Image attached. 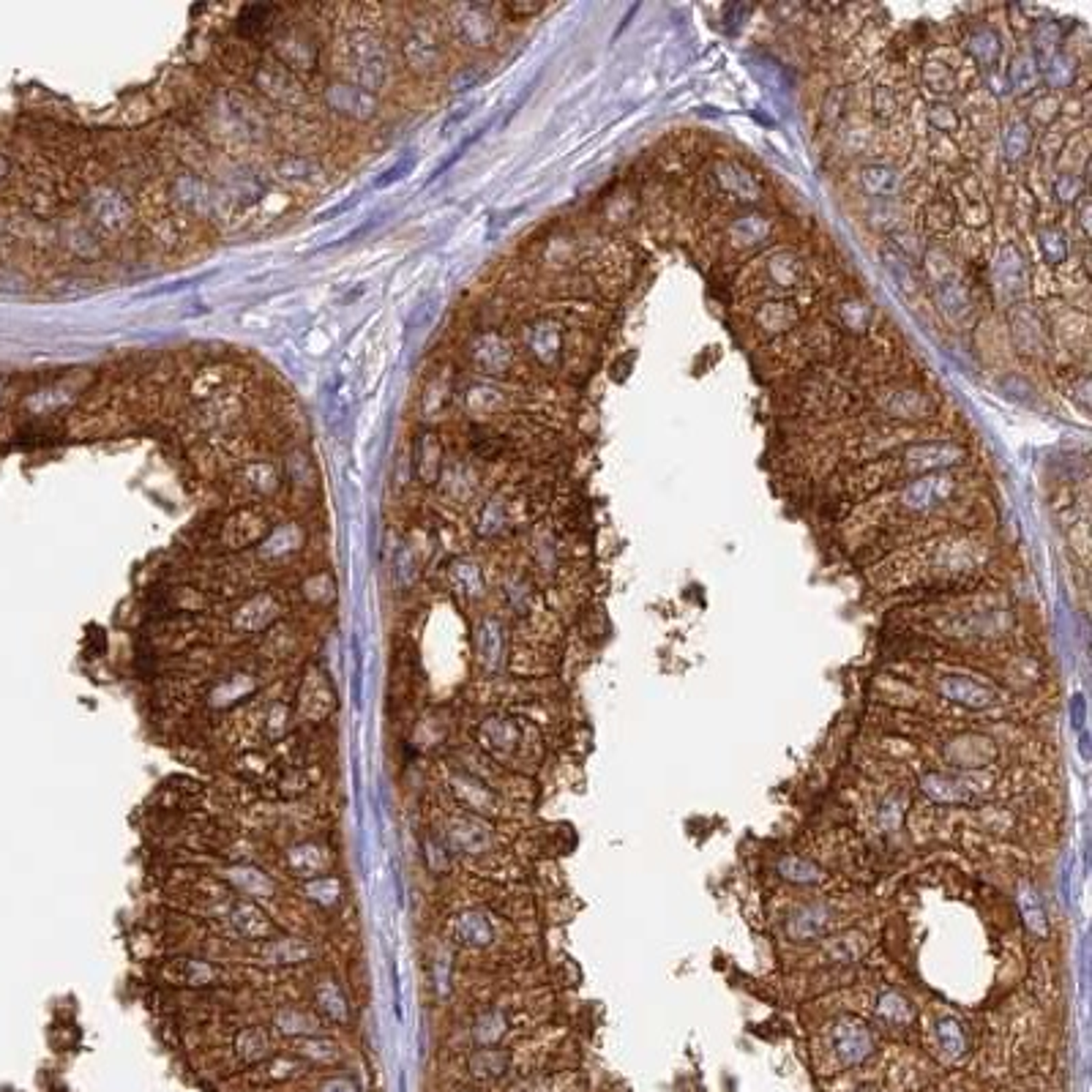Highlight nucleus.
<instances>
[{"instance_id": "30", "label": "nucleus", "mask_w": 1092, "mask_h": 1092, "mask_svg": "<svg viewBox=\"0 0 1092 1092\" xmlns=\"http://www.w3.org/2000/svg\"><path fill=\"white\" fill-rule=\"evenodd\" d=\"M937 304L942 306V311L948 314V317H964V314L969 311V293H967V287L962 281H956V279H950V281H942L939 287H937Z\"/></svg>"}, {"instance_id": "29", "label": "nucleus", "mask_w": 1092, "mask_h": 1092, "mask_svg": "<svg viewBox=\"0 0 1092 1092\" xmlns=\"http://www.w3.org/2000/svg\"><path fill=\"white\" fill-rule=\"evenodd\" d=\"M1005 80H1008V85L1013 87V91H1019V94L1035 91L1038 82H1041V69L1035 63V57H1032V55H1019L1011 63Z\"/></svg>"}, {"instance_id": "53", "label": "nucleus", "mask_w": 1092, "mask_h": 1092, "mask_svg": "<svg viewBox=\"0 0 1092 1092\" xmlns=\"http://www.w3.org/2000/svg\"><path fill=\"white\" fill-rule=\"evenodd\" d=\"M287 708L284 705H276L271 713H268V721H265V727H268V735L271 738H279L281 732H284V721H287Z\"/></svg>"}, {"instance_id": "43", "label": "nucleus", "mask_w": 1092, "mask_h": 1092, "mask_svg": "<svg viewBox=\"0 0 1092 1092\" xmlns=\"http://www.w3.org/2000/svg\"><path fill=\"white\" fill-rule=\"evenodd\" d=\"M1084 191V181L1076 172H1059L1054 178V194L1059 202H1076Z\"/></svg>"}, {"instance_id": "4", "label": "nucleus", "mask_w": 1092, "mask_h": 1092, "mask_svg": "<svg viewBox=\"0 0 1092 1092\" xmlns=\"http://www.w3.org/2000/svg\"><path fill=\"white\" fill-rule=\"evenodd\" d=\"M945 759L962 770L983 768L994 759V743L983 735H962L945 745Z\"/></svg>"}, {"instance_id": "47", "label": "nucleus", "mask_w": 1092, "mask_h": 1092, "mask_svg": "<svg viewBox=\"0 0 1092 1092\" xmlns=\"http://www.w3.org/2000/svg\"><path fill=\"white\" fill-rule=\"evenodd\" d=\"M929 121L942 134H953L956 129H959L962 118H959V112H956L953 107H948V104H934V107L929 110Z\"/></svg>"}, {"instance_id": "15", "label": "nucleus", "mask_w": 1092, "mask_h": 1092, "mask_svg": "<svg viewBox=\"0 0 1092 1092\" xmlns=\"http://www.w3.org/2000/svg\"><path fill=\"white\" fill-rule=\"evenodd\" d=\"M937 1046H939V1052L945 1054V1059L959 1062L969 1052L967 1027L959 1019H953V1016H942V1019L937 1022Z\"/></svg>"}, {"instance_id": "50", "label": "nucleus", "mask_w": 1092, "mask_h": 1092, "mask_svg": "<svg viewBox=\"0 0 1092 1092\" xmlns=\"http://www.w3.org/2000/svg\"><path fill=\"white\" fill-rule=\"evenodd\" d=\"M872 107H874V112H877L879 118H890V115L899 112V99H896V91H893V87H888V85L874 87Z\"/></svg>"}, {"instance_id": "17", "label": "nucleus", "mask_w": 1092, "mask_h": 1092, "mask_svg": "<svg viewBox=\"0 0 1092 1092\" xmlns=\"http://www.w3.org/2000/svg\"><path fill=\"white\" fill-rule=\"evenodd\" d=\"M287 866L295 877L311 879L328 866V855H325V849L317 847V844H298L287 852Z\"/></svg>"}, {"instance_id": "27", "label": "nucleus", "mask_w": 1092, "mask_h": 1092, "mask_svg": "<svg viewBox=\"0 0 1092 1092\" xmlns=\"http://www.w3.org/2000/svg\"><path fill=\"white\" fill-rule=\"evenodd\" d=\"M505 1029H508L505 1013L492 1008V1011L481 1013L475 1019V1024H473V1041L478 1046H484V1049H489V1046H495L505 1035Z\"/></svg>"}, {"instance_id": "5", "label": "nucleus", "mask_w": 1092, "mask_h": 1092, "mask_svg": "<svg viewBox=\"0 0 1092 1092\" xmlns=\"http://www.w3.org/2000/svg\"><path fill=\"white\" fill-rule=\"evenodd\" d=\"M833 912L828 904H805L787 918V937L795 942L817 939L830 929Z\"/></svg>"}, {"instance_id": "1", "label": "nucleus", "mask_w": 1092, "mask_h": 1092, "mask_svg": "<svg viewBox=\"0 0 1092 1092\" xmlns=\"http://www.w3.org/2000/svg\"><path fill=\"white\" fill-rule=\"evenodd\" d=\"M956 492V478L948 473H929L904 481L899 492V505L909 514H932L934 508L945 505Z\"/></svg>"}, {"instance_id": "28", "label": "nucleus", "mask_w": 1092, "mask_h": 1092, "mask_svg": "<svg viewBox=\"0 0 1092 1092\" xmlns=\"http://www.w3.org/2000/svg\"><path fill=\"white\" fill-rule=\"evenodd\" d=\"M262 956H265V962L284 967V964H298V962L311 959V948L304 939H276L265 948Z\"/></svg>"}, {"instance_id": "12", "label": "nucleus", "mask_w": 1092, "mask_h": 1092, "mask_svg": "<svg viewBox=\"0 0 1092 1092\" xmlns=\"http://www.w3.org/2000/svg\"><path fill=\"white\" fill-rule=\"evenodd\" d=\"M503 650H505L503 625L495 618H486L481 625H478V661H481L489 672H495L503 664Z\"/></svg>"}, {"instance_id": "44", "label": "nucleus", "mask_w": 1092, "mask_h": 1092, "mask_svg": "<svg viewBox=\"0 0 1092 1092\" xmlns=\"http://www.w3.org/2000/svg\"><path fill=\"white\" fill-rule=\"evenodd\" d=\"M175 969L181 972V983H189V986H205V983H211L214 975H216L214 967L202 964V962H178Z\"/></svg>"}, {"instance_id": "18", "label": "nucleus", "mask_w": 1092, "mask_h": 1092, "mask_svg": "<svg viewBox=\"0 0 1092 1092\" xmlns=\"http://www.w3.org/2000/svg\"><path fill=\"white\" fill-rule=\"evenodd\" d=\"M768 232H770V221H768V216H762V214H749V216H740V219H735L729 224V241L735 244V246H759L762 241H765L768 238Z\"/></svg>"}, {"instance_id": "45", "label": "nucleus", "mask_w": 1092, "mask_h": 1092, "mask_svg": "<svg viewBox=\"0 0 1092 1092\" xmlns=\"http://www.w3.org/2000/svg\"><path fill=\"white\" fill-rule=\"evenodd\" d=\"M842 320L849 331H866L872 323V309L860 301H847L842 304Z\"/></svg>"}, {"instance_id": "9", "label": "nucleus", "mask_w": 1092, "mask_h": 1092, "mask_svg": "<svg viewBox=\"0 0 1092 1092\" xmlns=\"http://www.w3.org/2000/svg\"><path fill=\"white\" fill-rule=\"evenodd\" d=\"M882 410L893 418H926L934 413V401L918 388H896L890 394H882Z\"/></svg>"}, {"instance_id": "20", "label": "nucleus", "mask_w": 1092, "mask_h": 1092, "mask_svg": "<svg viewBox=\"0 0 1092 1092\" xmlns=\"http://www.w3.org/2000/svg\"><path fill=\"white\" fill-rule=\"evenodd\" d=\"M779 874L792 882V885H822L825 882V872L819 869L814 860H805L798 855H789L779 860Z\"/></svg>"}, {"instance_id": "14", "label": "nucleus", "mask_w": 1092, "mask_h": 1092, "mask_svg": "<svg viewBox=\"0 0 1092 1092\" xmlns=\"http://www.w3.org/2000/svg\"><path fill=\"white\" fill-rule=\"evenodd\" d=\"M519 738H522V732H519L516 721H511V718H505V715H492L481 724V740L489 745L492 751H500V754L514 751L519 745Z\"/></svg>"}, {"instance_id": "10", "label": "nucleus", "mask_w": 1092, "mask_h": 1092, "mask_svg": "<svg viewBox=\"0 0 1092 1092\" xmlns=\"http://www.w3.org/2000/svg\"><path fill=\"white\" fill-rule=\"evenodd\" d=\"M994 279L1005 295H1022L1027 287V265L1016 246H1005L994 262Z\"/></svg>"}, {"instance_id": "13", "label": "nucleus", "mask_w": 1092, "mask_h": 1092, "mask_svg": "<svg viewBox=\"0 0 1092 1092\" xmlns=\"http://www.w3.org/2000/svg\"><path fill=\"white\" fill-rule=\"evenodd\" d=\"M860 184L872 197H896L902 191V172L890 164H869L860 170Z\"/></svg>"}, {"instance_id": "35", "label": "nucleus", "mask_w": 1092, "mask_h": 1092, "mask_svg": "<svg viewBox=\"0 0 1092 1092\" xmlns=\"http://www.w3.org/2000/svg\"><path fill=\"white\" fill-rule=\"evenodd\" d=\"M276 1027L284 1032V1035H301V1038H314L320 1032L317 1019H311L309 1013L293 1011V1008H284V1011L276 1013Z\"/></svg>"}, {"instance_id": "26", "label": "nucleus", "mask_w": 1092, "mask_h": 1092, "mask_svg": "<svg viewBox=\"0 0 1092 1092\" xmlns=\"http://www.w3.org/2000/svg\"><path fill=\"white\" fill-rule=\"evenodd\" d=\"M907 803H909V798H907L904 789H893L890 795L882 798L879 805H877V822H879V828L888 830V833L899 830L902 822H904Z\"/></svg>"}, {"instance_id": "37", "label": "nucleus", "mask_w": 1092, "mask_h": 1092, "mask_svg": "<svg viewBox=\"0 0 1092 1092\" xmlns=\"http://www.w3.org/2000/svg\"><path fill=\"white\" fill-rule=\"evenodd\" d=\"M254 688H257V680H254L251 675H235L232 680L221 683L216 688V691L211 694V702L216 708H227V705H232V702L249 697Z\"/></svg>"}, {"instance_id": "41", "label": "nucleus", "mask_w": 1092, "mask_h": 1092, "mask_svg": "<svg viewBox=\"0 0 1092 1092\" xmlns=\"http://www.w3.org/2000/svg\"><path fill=\"white\" fill-rule=\"evenodd\" d=\"M306 896H309V899L317 902V904H323V907H331V904H336V902H339V896H341V885H339V879H334V877L309 879V882H306Z\"/></svg>"}, {"instance_id": "2", "label": "nucleus", "mask_w": 1092, "mask_h": 1092, "mask_svg": "<svg viewBox=\"0 0 1092 1092\" xmlns=\"http://www.w3.org/2000/svg\"><path fill=\"white\" fill-rule=\"evenodd\" d=\"M830 1041L833 1052L844 1065H860L874 1054V1035L866 1022L858 1016H842L839 1022L830 1027Z\"/></svg>"}, {"instance_id": "11", "label": "nucleus", "mask_w": 1092, "mask_h": 1092, "mask_svg": "<svg viewBox=\"0 0 1092 1092\" xmlns=\"http://www.w3.org/2000/svg\"><path fill=\"white\" fill-rule=\"evenodd\" d=\"M454 932H456V939L462 942V945H470V948H484V945H489L492 939H495L492 920L484 915L481 909H465V912H462V915L456 918Z\"/></svg>"}, {"instance_id": "22", "label": "nucleus", "mask_w": 1092, "mask_h": 1092, "mask_svg": "<svg viewBox=\"0 0 1092 1092\" xmlns=\"http://www.w3.org/2000/svg\"><path fill=\"white\" fill-rule=\"evenodd\" d=\"M1032 148V126L1027 121H1011L1002 131V156L1008 161H1022L1027 159Z\"/></svg>"}, {"instance_id": "21", "label": "nucleus", "mask_w": 1092, "mask_h": 1092, "mask_svg": "<svg viewBox=\"0 0 1092 1092\" xmlns=\"http://www.w3.org/2000/svg\"><path fill=\"white\" fill-rule=\"evenodd\" d=\"M877 1016L882 1022L902 1027L915 1019V1008H912V1002L902 992H882L877 999Z\"/></svg>"}, {"instance_id": "6", "label": "nucleus", "mask_w": 1092, "mask_h": 1092, "mask_svg": "<svg viewBox=\"0 0 1092 1092\" xmlns=\"http://www.w3.org/2000/svg\"><path fill=\"white\" fill-rule=\"evenodd\" d=\"M489 844H492V833L478 819H454L445 830V847L454 852L478 855V852L489 849Z\"/></svg>"}, {"instance_id": "51", "label": "nucleus", "mask_w": 1092, "mask_h": 1092, "mask_svg": "<svg viewBox=\"0 0 1092 1092\" xmlns=\"http://www.w3.org/2000/svg\"><path fill=\"white\" fill-rule=\"evenodd\" d=\"M926 219H929V227L932 230H948L950 224H953V219H956V214H953V208L948 202L934 200L929 208H926Z\"/></svg>"}, {"instance_id": "54", "label": "nucleus", "mask_w": 1092, "mask_h": 1092, "mask_svg": "<svg viewBox=\"0 0 1092 1092\" xmlns=\"http://www.w3.org/2000/svg\"><path fill=\"white\" fill-rule=\"evenodd\" d=\"M323 1092H355V1087H353L350 1082L334 1079V1082H328V1084L323 1087Z\"/></svg>"}, {"instance_id": "23", "label": "nucleus", "mask_w": 1092, "mask_h": 1092, "mask_svg": "<svg viewBox=\"0 0 1092 1092\" xmlns=\"http://www.w3.org/2000/svg\"><path fill=\"white\" fill-rule=\"evenodd\" d=\"M800 320V311L789 304H762L757 311V325L768 328L770 334H784Z\"/></svg>"}, {"instance_id": "32", "label": "nucleus", "mask_w": 1092, "mask_h": 1092, "mask_svg": "<svg viewBox=\"0 0 1092 1092\" xmlns=\"http://www.w3.org/2000/svg\"><path fill=\"white\" fill-rule=\"evenodd\" d=\"M227 879L235 888H241L251 896H271L274 893V882L268 879L260 869H254V866H235V869L227 872Z\"/></svg>"}, {"instance_id": "7", "label": "nucleus", "mask_w": 1092, "mask_h": 1092, "mask_svg": "<svg viewBox=\"0 0 1092 1092\" xmlns=\"http://www.w3.org/2000/svg\"><path fill=\"white\" fill-rule=\"evenodd\" d=\"M715 181L727 194H732L735 200L743 202H757L762 197V186L757 184V178L740 167L738 161H721L715 164Z\"/></svg>"}, {"instance_id": "46", "label": "nucleus", "mask_w": 1092, "mask_h": 1092, "mask_svg": "<svg viewBox=\"0 0 1092 1092\" xmlns=\"http://www.w3.org/2000/svg\"><path fill=\"white\" fill-rule=\"evenodd\" d=\"M424 855H426V866H429L431 872L443 874V872L451 869V852H448L445 842L426 839V842H424Z\"/></svg>"}, {"instance_id": "33", "label": "nucleus", "mask_w": 1092, "mask_h": 1092, "mask_svg": "<svg viewBox=\"0 0 1092 1092\" xmlns=\"http://www.w3.org/2000/svg\"><path fill=\"white\" fill-rule=\"evenodd\" d=\"M1019 907H1022V915H1024L1027 929L1032 934H1038V937L1049 934V918H1046V909H1043V904L1038 899V893L1032 890L1029 885L1022 888V893H1019Z\"/></svg>"}, {"instance_id": "40", "label": "nucleus", "mask_w": 1092, "mask_h": 1092, "mask_svg": "<svg viewBox=\"0 0 1092 1092\" xmlns=\"http://www.w3.org/2000/svg\"><path fill=\"white\" fill-rule=\"evenodd\" d=\"M1041 251H1043V257H1046V262H1049V265H1059V262H1065V260H1068V241H1065V232L1057 230V227L1043 230V232H1041Z\"/></svg>"}, {"instance_id": "42", "label": "nucleus", "mask_w": 1092, "mask_h": 1092, "mask_svg": "<svg viewBox=\"0 0 1092 1092\" xmlns=\"http://www.w3.org/2000/svg\"><path fill=\"white\" fill-rule=\"evenodd\" d=\"M882 260H885L890 276L896 279V284H899L904 293H915V276H912V268H909V262L902 257V254L882 251Z\"/></svg>"}, {"instance_id": "38", "label": "nucleus", "mask_w": 1092, "mask_h": 1092, "mask_svg": "<svg viewBox=\"0 0 1092 1092\" xmlns=\"http://www.w3.org/2000/svg\"><path fill=\"white\" fill-rule=\"evenodd\" d=\"M923 82H926V87H932V91L939 94V96L956 94V74L945 63H937V61L926 63L923 66Z\"/></svg>"}, {"instance_id": "49", "label": "nucleus", "mask_w": 1092, "mask_h": 1092, "mask_svg": "<svg viewBox=\"0 0 1092 1092\" xmlns=\"http://www.w3.org/2000/svg\"><path fill=\"white\" fill-rule=\"evenodd\" d=\"M431 978H435V989H437L440 997H445L448 992H451V953L448 950L437 953L435 967H431Z\"/></svg>"}, {"instance_id": "25", "label": "nucleus", "mask_w": 1092, "mask_h": 1092, "mask_svg": "<svg viewBox=\"0 0 1092 1092\" xmlns=\"http://www.w3.org/2000/svg\"><path fill=\"white\" fill-rule=\"evenodd\" d=\"M508 1071V1054L500 1049H481L470 1057V1073L481 1082L500 1079Z\"/></svg>"}, {"instance_id": "8", "label": "nucleus", "mask_w": 1092, "mask_h": 1092, "mask_svg": "<svg viewBox=\"0 0 1092 1092\" xmlns=\"http://www.w3.org/2000/svg\"><path fill=\"white\" fill-rule=\"evenodd\" d=\"M920 792L934 803H945V805H956V803H972V789L967 784H962L953 775H942V773H923L920 779Z\"/></svg>"}, {"instance_id": "31", "label": "nucleus", "mask_w": 1092, "mask_h": 1092, "mask_svg": "<svg viewBox=\"0 0 1092 1092\" xmlns=\"http://www.w3.org/2000/svg\"><path fill=\"white\" fill-rule=\"evenodd\" d=\"M314 997H317V1005L328 1019H334V1022H347L350 1019V1005H347V999H344V994L336 983H331V980L320 983Z\"/></svg>"}, {"instance_id": "52", "label": "nucleus", "mask_w": 1092, "mask_h": 1092, "mask_svg": "<svg viewBox=\"0 0 1092 1092\" xmlns=\"http://www.w3.org/2000/svg\"><path fill=\"white\" fill-rule=\"evenodd\" d=\"M1054 110H1057V101L1054 99H1049V96H1041L1035 104H1032V110H1029V118L1035 124H1041V126H1049V121L1054 118Z\"/></svg>"}, {"instance_id": "39", "label": "nucleus", "mask_w": 1092, "mask_h": 1092, "mask_svg": "<svg viewBox=\"0 0 1092 1092\" xmlns=\"http://www.w3.org/2000/svg\"><path fill=\"white\" fill-rule=\"evenodd\" d=\"M238 1054H241L244 1059H262L265 1054H268V1049H271V1041H268V1035L262 1029H244L241 1035H238Z\"/></svg>"}, {"instance_id": "36", "label": "nucleus", "mask_w": 1092, "mask_h": 1092, "mask_svg": "<svg viewBox=\"0 0 1092 1092\" xmlns=\"http://www.w3.org/2000/svg\"><path fill=\"white\" fill-rule=\"evenodd\" d=\"M1041 77L1046 80V85H1049V87H1057V91H1059V87H1071V82L1076 77L1073 57L1071 55H1062V52L1052 55L1049 61L1043 63Z\"/></svg>"}, {"instance_id": "34", "label": "nucleus", "mask_w": 1092, "mask_h": 1092, "mask_svg": "<svg viewBox=\"0 0 1092 1092\" xmlns=\"http://www.w3.org/2000/svg\"><path fill=\"white\" fill-rule=\"evenodd\" d=\"M825 953H828V959L836 962V964H852V962H858L860 956L866 953V937L847 932L842 937L830 939Z\"/></svg>"}, {"instance_id": "19", "label": "nucleus", "mask_w": 1092, "mask_h": 1092, "mask_svg": "<svg viewBox=\"0 0 1092 1092\" xmlns=\"http://www.w3.org/2000/svg\"><path fill=\"white\" fill-rule=\"evenodd\" d=\"M230 923H232V929H235L238 934H244V937H249V939L265 937L268 932H271V923H268L265 912H262L257 904H249V902H241V904H235V907H232V912H230Z\"/></svg>"}, {"instance_id": "16", "label": "nucleus", "mask_w": 1092, "mask_h": 1092, "mask_svg": "<svg viewBox=\"0 0 1092 1092\" xmlns=\"http://www.w3.org/2000/svg\"><path fill=\"white\" fill-rule=\"evenodd\" d=\"M967 52L975 57V63H980L983 69H994L999 55H1002V44L999 36L994 33V27L980 25L967 36Z\"/></svg>"}, {"instance_id": "24", "label": "nucleus", "mask_w": 1092, "mask_h": 1092, "mask_svg": "<svg viewBox=\"0 0 1092 1092\" xmlns=\"http://www.w3.org/2000/svg\"><path fill=\"white\" fill-rule=\"evenodd\" d=\"M451 784H454L456 798L462 803H468L473 811H481L484 814V811L492 809V805H495V798H492V792L484 784H478L475 779H470V775H454Z\"/></svg>"}, {"instance_id": "3", "label": "nucleus", "mask_w": 1092, "mask_h": 1092, "mask_svg": "<svg viewBox=\"0 0 1092 1092\" xmlns=\"http://www.w3.org/2000/svg\"><path fill=\"white\" fill-rule=\"evenodd\" d=\"M937 691L945 697V699L959 702V705L972 708V710L992 708L994 702H997V694L992 691L989 685H980L978 680H972L967 675H948V678H942L937 683Z\"/></svg>"}, {"instance_id": "48", "label": "nucleus", "mask_w": 1092, "mask_h": 1092, "mask_svg": "<svg viewBox=\"0 0 1092 1092\" xmlns=\"http://www.w3.org/2000/svg\"><path fill=\"white\" fill-rule=\"evenodd\" d=\"M298 1052H304L306 1057L320 1059V1062H334V1059L339 1057L336 1043H331V1041H317V1038H306V1041H301V1043H298Z\"/></svg>"}]
</instances>
